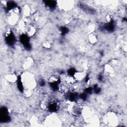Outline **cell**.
<instances>
[{
    "instance_id": "ba28073f",
    "label": "cell",
    "mask_w": 127,
    "mask_h": 127,
    "mask_svg": "<svg viewBox=\"0 0 127 127\" xmlns=\"http://www.w3.org/2000/svg\"><path fill=\"white\" fill-rule=\"evenodd\" d=\"M44 46L45 48H49L50 47V44L49 43L47 42V43H44Z\"/></svg>"
},
{
    "instance_id": "52a82bcc",
    "label": "cell",
    "mask_w": 127,
    "mask_h": 127,
    "mask_svg": "<svg viewBox=\"0 0 127 127\" xmlns=\"http://www.w3.org/2000/svg\"><path fill=\"white\" fill-rule=\"evenodd\" d=\"M89 40L91 43L93 44L96 42L97 39L96 37H95L94 35H90L89 37Z\"/></svg>"
},
{
    "instance_id": "8992f818",
    "label": "cell",
    "mask_w": 127,
    "mask_h": 127,
    "mask_svg": "<svg viewBox=\"0 0 127 127\" xmlns=\"http://www.w3.org/2000/svg\"><path fill=\"white\" fill-rule=\"evenodd\" d=\"M30 12V10L29 7L28 6H25L23 9V13L25 17H28Z\"/></svg>"
},
{
    "instance_id": "277c9868",
    "label": "cell",
    "mask_w": 127,
    "mask_h": 127,
    "mask_svg": "<svg viewBox=\"0 0 127 127\" xmlns=\"http://www.w3.org/2000/svg\"><path fill=\"white\" fill-rule=\"evenodd\" d=\"M62 4H58V5L62 9L65 10H69L72 7V4L71 3H69L70 2L68 1H64L62 2Z\"/></svg>"
},
{
    "instance_id": "5b68a950",
    "label": "cell",
    "mask_w": 127,
    "mask_h": 127,
    "mask_svg": "<svg viewBox=\"0 0 127 127\" xmlns=\"http://www.w3.org/2000/svg\"><path fill=\"white\" fill-rule=\"evenodd\" d=\"M6 79L10 83H14L17 81V78L14 74H10L6 76Z\"/></svg>"
},
{
    "instance_id": "7a4b0ae2",
    "label": "cell",
    "mask_w": 127,
    "mask_h": 127,
    "mask_svg": "<svg viewBox=\"0 0 127 127\" xmlns=\"http://www.w3.org/2000/svg\"><path fill=\"white\" fill-rule=\"evenodd\" d=\"M19 20L18 15L17 14L12 13L8 18V21L10 25H15L17 24Z\"/></svg>"
},
{
    "instance_id": "3957f363",
    "label": "cell",
    "mask_w": 127,
    "mask_h": 127,
    "mask_svg": "<svg viewBox=\"0 0 127 127\" xmlns=\"http://www.w3.org/2000/svg\"><path fill=\"white\" fill-rule=\"evenodd\" d=\"M74 76L77 82H81L85 79L86 77V73L84 71H77L75 72Z\"/></svg>"
},
{
    "instance_id": "6da1fadb",
    "label": "cell",
    "mask_w": 127,
    "mask_h": 127,
    "mask_svg": "<svg viewBox=\"0 0 127 127\" xmlns=\"http://www.w3.org/2000/svg\"><path fill=\"white\" fill-rule=\"evenodd\" d=\"M21 82L22 84L24 90H31L36 86L37 84L34 75L29 73L23 74L21 76Z\"/></svg>"
}]
</instances>
